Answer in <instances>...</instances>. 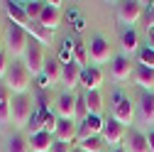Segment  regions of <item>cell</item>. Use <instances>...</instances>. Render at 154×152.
<instances>
[{
  "instance_id": "obj_23",
  "label": "cell",
  "mask_w": 154,
  "mask_h": 152,
  "mask_svg": "<svg viewBox=\"0 0 154 152\" xmlns=\"http://www.w3.org/2000/svg\"><path fill=\"white\" fill-rule=\"evenodd\" d=\"M83 98H86L88 116H100V110H103V93L100 91H86Z\"/></svg>"
},
{
  "instance_id": "obj_4",
  "label": "cell",
  "mask_w": 154,
  "mask_h": 152,
  "mask_svg": "<svg viewBox=\"0 0 154 152\" xmlns=\"http://www.w3.org/2000/svg\"><path fill=\"white\" fill-rule=\"evenodd\" d=\"M44 64H47V56H44L42 44L34 42V40H29V47H27V52H25V66H27V71H29L32 76H42Z\"/></svg>"
},
{
  "instance_id": "obj_16",
  "label": "cell",
  "mask_w": 154,
  "mask_h": 152,
  "mask_svg": "<svg viewBox=\"0 0 154 152\" xmlns=\"http://www.w3.org/2000/svg\"><path fill=\"white\" fill-rule=\"evenodd\" d=\"M42 76L47 79V84H49V86L61 84V62L56 59V56H49V59H47V64H44Z\"/></svg>"
},
{
  "instance_id": "obj_28",
  "label": "cell",
  "mask_w": 154,
  "mask_h": 152,
  "mask_svg": "<svg viewBox=\"0 0 154 152\" xmlns=\"http://www.w3.org/2000/svg\"><path fill=\"white\" fill-rule=\"evenodd\" d=\"M103 145H105L103 138H88V140H81L79 142L81 152H103Z\"/></svg>"
},
{
  "instance_id": "obj_18",
  "label": "cell",
  "mask_w": 154,
  "mask_h": 152,
  "mask_svg": "<svg viewBox=\"0 0 154 152\" xmlns=\"http://www.w3.org/2000/svg\"><path fill=\"white\" fill-rule=\"evenodd\" d=\"M125 140H127V142H125V150H127V152H149L147 135H142L140 130H130Z\"/></svg>"
},
{
  "instance_id": "obj_29",
  "label": "cell",
  "mask_w": 154,
  "mask_h": 152,
  "mask_svg": "<svg viewBox=\"0 0 154 152\" xmlns=\"http://www.w3.org/2000/svg\"><path fill=\"white\" fill-rule=\"evenodd\" d=\"M73 62L79 64V66L88 64V47H86L83 42H76V44H73Z\"/></svg>"
},
{
  "instance_id": "obj_14",
  "label": "cell",
  "mask_w": 154,
  "mask_h": 152,
  "mask_svg": "<svg viewBox=\"0 0 154 152\" xmlns=\"http://www.w3.org/2000/svg\"><path fill=\"white\" fill-rule=\"evenodd\" d=\"M27 142H29V152H51L56 140L51 132H37V135L27 138Z\"/></svg>"
},
{
  "instance_id": "obj_25",
  "label": "cell",
  "mask_w": 154,
  "mask_h": 152,
  "mask_svg": "<svg viewBox=\"0 0 154 152\" xmlns=\"http://www.w3.org/2000/svg\"><path fill=\"white\" fill-rule=\"evenodd\" d=\"M122 52L125 54H132V52H137V32L134 30H125L122 32Z\"/></svg>"
},
{
  "instance_id": "obj_8",
  "label": "cell",
  "mask_w": 154,
  "mask_h": 152,
  "mask_svg": "<svg viewBox=\"0 0 154 152\" xmlns=\"http://www.w3.org/2000/svg\"><path fill=\"white\" fill-rule=\"evenodd\" d=\"M81 71H83V66H79L76 62L61 64V86H64L69 93L81 84Z\"/></svg>"
},
{
  "instance_id": "obj_12",
  "label": "cell",
  "mask_w": 154,
  "mask_h": 152,
  "mask_svg": "<svg viewBox=\"0 0 154 152\" xmlns=\"http://www.w3.org/2000/svg\"><path fill=\"white\" fill-rule=\"evenodd\" d=\"M81 86L86 91H100V86H103V71L98 66H83V71H81Z\"/></svg>"
},
{
  "instance_id": "obj_10",
  "label": "cell",
  "mask_w": 154,
  "mask_h": 152,
  "mask_svg": "<svg viewBox=\"0 0 154 152\" xmlns=\"http://www.w3.org/2000/svg\"><path fill=\"white\" fill-rule=\"evenodd\" d=\"M103 125H105V120H103L100 116H88V118L81 123V128H79V138H81V140L100 138V135H103Z\"/></svg>"
},
{
  "instance_id": "obj_3",
  "label": "cell",
  "mask_w": 154,
  "mask_h": 152,
  "mask_svg": "<svg viewBox=\"0 0 154 152\" xmlns=\"http://www.w3.org/2000/svg\"><path fill=\"white\" fill-rule=\"evenodd\" d=\"M27 47H29V34L25 32V27L10 22V25H8V54H12V56H25Z\"/></svg>"
},
{
  "instance_id": "obj_38",
  "label": "cell",
  "mask_w": 154,
  "mask_h": 152,
  "mask_svg": "<svg viewBox=\"0 0 154 152\" xmlns=\"http://www.w3.org/2000/svg\"><path fill=\"white\" fill-rule=\"evenodd\" d=\"M110 152H127L125 147H115V150H110Z\"/></svg>"
},
{
  "instance_id": "obj_6",
  "label": "cell",
  "mask_w": 154,
  "mask_h": 152,
  "mask_svg": "<svg viewBox=\"0 0 154 152\" xmlns=\"http://www.w3.org/2000/svg\"><path fill=\"white\" fill-rule=\"evenodd\" d=\"M142 8H144V3L125 0V3L118 5V20H120L122 25H130V30H132V25H137V20L142 17Z\"/></svg>"
},
{
  "instance_id": "obj_27",
  "label": "cell",
  "mask_w": 154,
  "mask_h": 152,
  "mask_svg": "<svg viewBox=\"0 0 154 152\" xmlns=\"http://www.w3.org/2000/svg\"><path fill=\"white\" fill-rule=\"evenodd\" d=\"M5 152H29V142L22 135H12L8 140V150Z\"/></svg>"
},
{
  "instance_id": "obj_31",
  "label": "cell",
  "mask_w": 154,
  "mask_h": 152,
  "mask_svg": "<svg viewBox=\"0 0 154 152\" xmlns=\"http://www.w3.org/2000/svg\"><path fill=\"white\" fill-rule=\"evenodd\" d=\"M140 64L147 69H154V49H149V47L140 49Z\"/></svg>"
},
{
  "instance_id": "obj_11",
  "label": "cell",
  "mask_w": 154,
  "mask_h": 152,
  "mask_svg": "<svg viewBox=\"0 0 154 152\" xmlns=\"http://www.w3.org/2000/svg\"><path fill=\"white\" fill-rule=\"evenodd\" d=\"M76 138H79V128H76V123L59 118V125H56V130H54V140L56 142H64V145H71Z\"/></svg>"
},
{
  "instance_id": "obj_37",
  "label": "cell",
  "mask_w": 154,
  "mask_h": 152,
  "mask_svg": "<svg viewBox=\"0 0 154 152\" xmlns=\"http://www.w3.org/2000/svg\"><path fill=\"white\" fill-rule=\"evenodd\" d=\"M147 145H149V152H154V130L147 135Z\"/></svg>"
},
{
  "instance_id": "obj_7",
  "label": "cell",
  "mask_w": 154,
  "mask_h": 152,
  "mask_svg": "<svg viewBox=\"0 0 154 152\" xmlns=\"http://www.w3.org/2000/svg\"><path fill=\"white\" fill-rule=\"evenodd\" d=\"M108 145H112V147H118V145H122V140L127 138V130H125V125H120L118 120H105V125H103V135H100Z\"/></svg>"
},
{
  "instance_id": "obj_21",
  "label": "cell",
  "mask_w": 154,
  "mask_h": 152,
  "mask_svg": "<svg viewBox=\"0 0 154 152\" xmlns=\"http://www.w3.org/2000/svg\"><path fill=\"white\" fill-rule=\"evenodd\" d=\"M132 76H134V81H137V86H140V88H144V91H152V88H154V69L137 66Z\"/></svg>"
},
{
  "instance_id": "obj_17",
  "label": "cell",
  "mask_w": 154,
  "mask_h": 152,
  "mask_svg": "<svg viewBox=\"0 0 154 152\" xmlns=\"http://www.w3.org/2000/svg\"><path fill=\"white\" fill-rule=\"evenodd\" d=\"M59 22H61V10H56V8H51L49 3H44V10H42V15H39V25L54 32L56 27H59Z\"/></svg>"
},
{
  "instance_id": "obj_30",
  "label": "cell",
  "mask_w": 154,
  "mask_h": 152,
  "mask_svg": "<svg viewBox=\"0 0 154 152\" xmlns=\"http://www.w3.org/2000/svg\"><path fill=\"white\" fill-rule=\"evenodd\" d=\"M88 118V108H86V98L76 96V113H73V123H83Z\"/></svg>"
},
{
  "instance_id": "obj_34",
  "label": "cell",
  "mask_w": 154,
  "mask_h": 152,
  "mask_svg": "<svg viewBox=\"0 0 154 152\" xmlns=\"http://www.w3.org/2000/svg\"><path fill=\"white\" fill-rule=\"evenodd\" d=\"M51 152H71V145H64V142H54Z\"/></svg>"
},
{
  "instance_id": "obj_26",
  "label": "cell",
  "mask_w": 154,
  "mask_h": 152,
  "mask_svg": "<svg viewBox=\"0 0 154 152\" xmlns=\"http://www.w3.org/2000/svg\"><path fill=\"white\" fill-rule=\"evenodd\" d=\"M22 8H25V12H27V17H29V22H39V15H42V10H44V3H37V0H32V3H20Z\"/></svg>"
},
{
  "instance_id": "obj_20",
  "label": "cell",
  "mask_w": 154,
  "mask_h": 152,
  "mask_svg": "<svg viewBox=\"0 0 154 152\" xmlns=\"http://www.w3.org/2000/svg\"><path fill=\"white\" fill-rule=\"evenodd\" d=\"M5 12H8V17H10V22L20 25V27H27V25H29V17H27V12H25V8H22L20 3H8V5H5Z\"/></svg>"
},
{
  "instance_id": "obj_15",
  "label": "cell",
  "mask_w": 154,
  "mask_h": 152,
  "mask_svg": "<svg viewBox=\"0 0 154 152\" xmlns=\"http://www.w3.org/2000/svg\"><path fill=\"white\" fill-rule=\"evenodd\" d=\"M110 74H112L115 81H127L130 74H132V64H130V59H127V56H115L112 64H110Z\"/></svg>"
},
{
  "instance_id": "obj_35",
  "label": "cell",
  "mask_w": 154,
  "mask_h": 152,
  "mask_svg": "<svg viewBox=\"0 0 154 152\" xmlns=\"http://www.w3.org/2000/svg\"><path fill=\"white\" fill-rule=\"evenodd\" d=\"M147 47H149V49H154V27H149V30H147Z\"/></svg>"
},
{
  "instance_id": "obj_24",
  "label": "cell",
  "mask_w": 154,
  "mask_h": 152,
  "mask_svg": "<svg viewBox=\"0 0 154 152\" xmlns=\"http://www.w3.org/2000/svg\"><path fill=\"white\" fill-rule=\"evenodd\" d=\"M10 91L5 86H0V128L10 123Z\"/></svg>"
},
{
  "instance_id": "obj_19",
  "label": "cell",
  "mask_w": 154,
  "mask_h": 152,
  "mask_svg": "<svg viewBox=\"0 0 154 152\" xmlns=\"http://www.w3.org/2000/svg\"><path fill=\"white\" fill-rule=\"evenodd\" d=\"M25 32L32 37L34 42H39V44H51V40H54V32L47 30V27H42L39 22H29V25L25 27Z\"/></svg>"
},
{
  "instance_id": "obj_1",
  "label": "cell",
  "mask_w": 154,
  "mask_h": 152,
  "mask_svg": "<svg viewBox=\"0 0 154 152\" xmlns=\"http://www.w3.org/2000/svg\"><path fill=\"white\" fill-rule=\"evenodd\" d=\"M29 81H32V74L27 71L25 62H12L5 76V88L12 91L15 96H25V91L29 88Z\"/></svg>"
},
{
  "instance_id": "obj_36",
  "label": "cell",
  "mask_w": 154,
  "mask_h": 152,
  "mask_svg": "<svg viewBox=\"0 0 154 152\" xmlns=\"http://www.w3.org/2000/svg\"><path fill=\"white\" fill-rule=\"evenodd\" d=\"M73 30H76V32H83V30H86V22L81 20V17H79L76 22H73Z\"/></svg>"
},
{
  "instance_id": "obj_13",
  "label": "cell",
  "mask_w": 154,
  "mask_h": 152,
  "mask_svg": "<svg viewBox=\"0 0 154 152\" xmlns=\"http://www.w3.org/2000/svg\"><path fill=\"white\" fill-rule=\"evenodd\" d=\"M73 113H76V96L73 93H61L59 101H56V116L61 120H73Z\"/></svg>"
},
{
  "instance_id": "obj_39",
  "label": "cell",
  "mask_w": 154,
  "mask_h": 152,
  "mask_svg": "<svg viewBox=\"0 0 154 152\" xmlns=\"http://www.w3.org/2000/svg\"><path fill=\"white\" fill-rule=\"evenodd\" d=\"M71 152H81V147H71Z\"/></svg>"
},
{
  "instance_id": "obj_5",
  "label": "cell",
  "mask_w": 154,
  "mask_h": 152,
  "mask_svg": "<svg viewBox=\"0 0 154 152\" xmlns=\"http://www.w3.org/2000/svg\"><path fill=\"white\" fill-rule=\"evenodd\" d=\"M132 118H134L132 101L125 93H115L112 96V120H118L120 125H127V123H132Z\"/></svg>"
},
{
  "instance_id": "obj_33",
  "label": "cell",
  "mask_w": 154,
  "mask_h": 152,
  "mask_svg": "<svg viewBox=\"0 0 154 152\" xmlns=\"http://www.w3.org/2000/svg\"><path fill=\"white\" fill-rule=\"evenodd\" d=\"M8 69H10L8 56H5V52H0V79H3V76H8Z\"/></svg>"
},
{
  "instance_id": "obj_22",
  "label": "cell",
  "mask_w": 154,
  "mask_h": 152,
  "mask_svg": "<svg viewBox=\"0 0 154 152\" xmlns=\"http://www.w3.org/2000/svg\"><path fill=\"white\" fill-rule=\"evenodd\" d=\"M140 118L142 123H154V93H144L140 98Z\"/></svg>"
},
{
  "instance_id": "obj_32",
  "label": "cell",
  "mask_w": 154,
  "mask_h": 152,
  "mask_svg": "<svg viewBox=\"0 0 154 152\" xmlns=\"http://www.w3.org/2000/svg\"><path fill=\"white\" fill-rule=\"evenodd\" d=\"M56 125H59V118L54 116V113H44V132H51L54 135V130H56Z\"/></svg>"
},
{
  "instance_id": "obj_2",
  "label": "cell",
  "mask_w": 154,
  "mask_h": 152,
  "mask_svg": "<svg viewBox=\"0 0 154 152\" xmlns=\"http://www.w3.org/2000/svg\"><path fill=\"white\" fill-rule=\"evenodd\" d=\"M29 118H32V101H29V96L27 93L25 96H12V101H10V120H12V125L25 128V125H29Z\"/></svg>"
},
{
  "instance_id": "obj_9",
  "label": "cell",
  "mask_w": 154,
  "mask_h": 152,
  "mask_svg": "<svg viewBox=\"0 0 154 152\" xmlns=\"http://www.w3.org/2000/svg\"><path fill=\"white\" fill-rule=\"evenodd\" d=\"M88 56L95 62V64H105L112 59V52H110V44L103 40V37H93L91 40V47H88Z\"/></svg>"
}]
</instances>
